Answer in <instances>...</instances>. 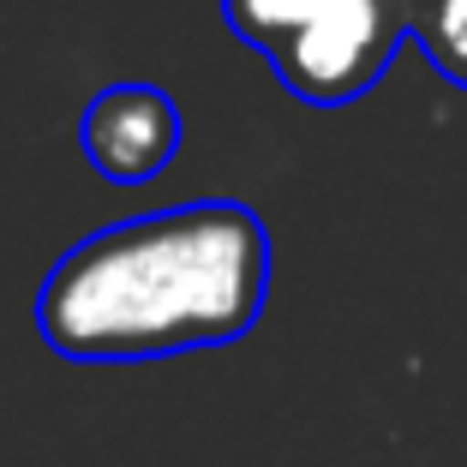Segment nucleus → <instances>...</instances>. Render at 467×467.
<instances>
[{"label":"nucleus","mask_w":467,"mask_h":467,"mask_svg":"<svg viewBox=\"0 0 467 467\" xmlns=\"http://www.w3.org/2000/svg\"><path fill=\"white\" fill-rule=\"evenodd\" d=\"M234 36L258 48L282 90L342 109L378 90L408 42L413 0H222Z\"/></svg>","instance_id":"f03ea898"},{"label":"nucleus","mask_w":467,"mask_h":467,"mask_svg":"<svg viewBox=\"0 0 467 467\" xmlns=\"http://www.w3.org/2000/svg\"><path fill=\"white\" fill-rule=\"evenodd\" d=\"M270 300V234L210 198L90 234L48 270L36 330L60 359H168L252 336Z\"/></svg>","instance_id":"f257e3e1"},{"label":"nucleus","mask_w":467,"mask_h":467,"mask_svg":"<svg viewBox=\"0 0 467 467\" xmlns=\"http://www.w3.org/2000/svg\"><path fill=\"white\" fill-rule=\"evenodd\" d=\"M78 144L102 180L144 186L156 180L180 150V109L156 84H109L90 97L78 120Z\"/></svg>","instance_id":"7ed1b4c3"},{"label":"nucleus","mask_w":467,"mask_h":467,"mask_svg":"<svg viewBox=\"0 0 467 467\" xmlns=\"http://www.w3.org/2000/svg\"><path fill=\"white\" fill-rule=\"evenodd\" d=\"M408 42L455 90H467V0H413Z\"/></svg>","instance_id":"20e7f679"}]
</instances>
